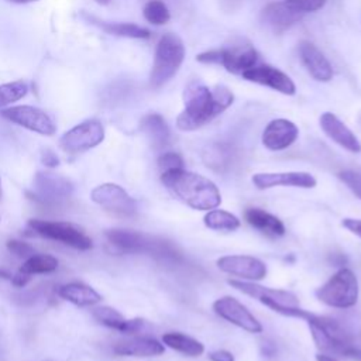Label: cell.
<instances>
[{"mask_svg": "<svg viewBox=\"0 0 361 361\" xmlns=\"http://www.w3.org/2000/svg\"><path fill=\"white\" fill-rule=\"evenodd\" d=\"M234 102L231 90L223 85L209 89L202 83H190L183 93L185 107L176 118L180 131H195L210 123Z\"/></svg>", "mask_w": 361, "mask_h": 361, "instance_id": "obj_1", "label": "cell"}, {"mask_svg": "<svg viewBox=\"0 0 361 361\" xmlns=\"http://www.w3.org/2000/svg\"><path fill=\"white\" fill-rule=\"evenodd\" d=\"M161 182L178 200L195 210L217 209L221 203V193L213 180L185 168L162 172Z\"/></svg>", "mask_w": 361, "mask_h": 361, "instance_id": "obj_2", "label": "cell"}, {"mask_svg": "<svg viewBox=\"0 0 361 361\" xmlns=\"http://www.w3.org/2000/svg\"><path fill=\"white\" fill-rule=\"evenodd\" d=\"M227 283L231 288L257 299L259 303L265 305L272 312L279 313L282 316L307 320L313 314V313L302 309L299 306L298 296L289 290L268 288V286H262L259 283L243 281V279H228Z\"/></svg>", "mask_w": 361, "mask_h": 361, "instance_id": "obj_3", "label": "cell"}, {"mask_svg": "<svg viewBox=\"0 0 361 361\" xmlns=\"http://www.w3.org/2000/svg\"><path fill=\"white\" fill-rule=\"evenodd\" d=\"M316 347L326 355L350 357L355 345L351 334L336 319L312 314L307 320Z\"/></svg>", "mask_w": 361, "mask_h": 361, "instance_id": "obj_4", "label": "cell"}, {"mask_svg": "<svg viewBox=\"0 0 361 361\" xmlns=\"http://www.w3.org/2000/svg\"><path fill=\"white\" fill-rule=\"evenodd\" d=\"M185 58V45L182 39L173 34L166 32L158 41L154 63L149 75V86L154 89L165 85L179 71Z\"/></svg>", "mask_w": 361, "mask_h": 361, "instance_id": "obj_5", "label": "cell"}, {"mask_svg": "<svg viewBox=\"0 0 361 361\" xmlns=\"http://www.w3.org/2000/svg\"><path fill=\"white\" fill-rule=\"evenodd\" d=\"M358 279L350 268H340L320 288L316 289V298L336 309H348L358 302Z\"/></svg>", "mask_w": 361, "mask_h": 361, "instance_id": "obj_6", "label": "cell"}, {"mask_svg": "<svg viewBox=\"0 0 361 361\" xmlns=\"http://www.w3.org/2000/svg\"><path fill=\"white\" fill-rule=\"evenodd\" d=\"M28 226L35 234L42 235L48 240L59 241L79 251H87L93 247L90 237H87L76 226L66 221H48L41 219H30Z\"/></svg>", "mask_w": 361, "mask_h": 361, "instance_id": "obj_7", "label": "cell"}, {"mask_svg": "<svg viewBox=\"0 0 361 361\" xmlns=\"http://www.w3.org/2000/svg\"><path fill=\"white\" fill-rule=\"evenodd\" d=\"M197 62L202 63H217L223 65L228 72L243 75L245 71L251 69L257 65L258 54L257 51L250 47L244 45L240 48H223V49H213L196 56Z\"/></svg>", "mask_w": 361, "mask_h": 361, "instance_id": "obj_8", "label": "cell"}, {"mask_svg": "<svg viewBox=\"0 0 361 361\" xmlns=\"http://www.w3.org/2000/svg\"><path fill=\"white\" fill-rule=\"evenodd\" d=\"M104 140V127L99 120H86L68 130L59 140V147L69 154L85 152Z\"/></svg>", "mask_w": 361, "mask_h": 361, "instance_id": "obj_9", "label": "cell"}, {"mask_svg": "<svg viewBox=\"0 0 361 361\" xmlns=\"http://www.w3.org/2000/svg\"><path fill=\"white\" fill-rule=\"evenodd\" d=\"M90 199L107 212L120 217H131L137 213L135 200L117 183L107 182L96 186L90 192Z\"/></svg>", "mask_w": 361, "mask_h": 361, "instance_id": "obj_10", "label": "cell"}, {"mask_svg": "<svg viewBox=\"0 0 361 361\" xmlns=\"http://www.w3.org/2000/svg\"><path fill=\"white\" fill-rule=\"evenodd\" d=\"M0 113L6 120L41 135L49 137L56 131L54 120L44 110L34 106H14L4 109Z\"/></svg>", "mask_w": 361, "mask_h": 361, "instance_id": "obj_11", "label": "cell"}, {"mask_svg": "<svg viewBox=\"0 0 361 361\" xmlns=\"http://www.w3.org/2000/svg\"><path fill=\"white\" fill-rule=\"evenodd\" d=\"M212 307L217 316L248 333L258 334L264 330L261 322L233 296H221L216 299Z\"/></svg>", "mask_w": 361, "mask_h": 361, "instance_id": "obj_12", "label": "cell"}, {"mask_svg": "<svg viewBox=\"0 0 361 361\" xmlns=\"http://www.w3.org/2000/svg\"><path fill=\"white\" fill-rule=\"evenodd\" d=\"M217 268L221 272H226L233 276H238L241 279L257 282L267 276V265L259 258H255L252 255H224L220 257L217 261Z\"/></svg>", "mask_w": 361, "mask_h": 361, "instance_id": "obj_13", "label": "cell"}, {"mask_svg": "<svg viewBox=\"0 0 361 361\" xmlns=\"http://www.w3.org/2000/svg\"><path fill=\"white\" fill-rule=\"evenodd\" d=\"M73 192V183L61 175L52 172H37L34 176L32 197L42 203H56L69 197Z\"/></svg>", "mask_w": 361, "mask_h": 361, "instance_id": "obj_14", "label": "cell"}, {"mask_svg": "<svg viewBox=\"0 0 361 361\" xmlns=\"http://www.w3.org/2000/svg\"><path fill=\"white\" fill-rule=\"evenodd\" d=\"M104 235L107 241L121 252L148 254V255L152 254L157 244V238H158L135 230H126V228H110L104 233Z\"/></svg>", "mask_w": 361, "mask_h": 361, "instance_id": "obj_15", "label": "cell"}, {"mask_svg": "<svg viewBox=\"0 0 361 361\" xmlns=\"http://www.w3.org/2000/svg\"><path fill=\"white\" fill-rule=\"evenodd\" d=\"M252 185L258 190H265L276 186H290L312 189L317 185L316 178L309 172L289 171V172H259L254 173L251 178Z\"/></svg>", "mask_w": 361, "mask_h": 361, "instance_id": "obj_16", "label": "cell"}, {"mask_svg": "<svg viewBox=\"0 0 361 361\" xmlns=\"http://www.w3.org/2000/svg\"><path fill=\"white\" fill-rule=\"evenodd\" d=\"M241 76L250 82L268 86L288 96L295 94V90H296L292 79L286 73H283L282 71L271 65H259V66L255 65L251 69L245 71Z\"/></svg>", "mask_w": 361, "mask_h": 361, "instance_id": "obj_17", "label": "cell"}, {"mask_svg": "<svg viewBox=\"0 0 361 361\" xmlns=\"http://www.w3.org/2000/svg\"><path fill=\"white\" fill-rule=\"evenodd\" d=\"M298 135L299 130L295 123L286 118H275L264 128L261 141L271 151H282L290 147L298 140Z\"/></svg>", "mask_w": 361, "mask_h": 361, "instance_id": "obj_18", "label": "cell"}, {"mask_svg": "<svg viewBox=\"0 0 361 361\" xmlns=\"http://www.w3.org/2000/svg\"><path fill=\"white\" fill-rule=\"evenodd\" d=\"M320 127L323 133L336 144L343 147L344 149L358 154L361 152V142L355 137V134L333 113H323L319 118Z\"/></svg>", "mask_w": 361, "mask_h": 361, "instance_id": "obj_19", "label": "cell"}, {"mask_svg": "<svg viewBox=\"0 0 361 361\" xmlns=\"http://www.w3.org/2000/svg\"><path fill=\"white\" fill-rule=\"evenodd\" d=\"M299 55L302 63L313 79L319 82H329L333 78V68L330 62L316 45L307 41L300 42Z\"/></svg>", "mask_w": 361, "mask_h": 361, "instance_id": "obj_20", "label": "cell"}, {"mask_svg": "<svg viewBox=\"0 0 361 361\" xmlns=\"http://www.w3.org/2000/svg\"><path fill=\"white\" fill-rule=\"evenodd\" d=\"M164 351V344L152 337H130L113 344V353L124 357H154Z\"/></svg>", "mask_w": 361, "mask_h": 361, "instance_id": "obj_21", "label": "cell"}, {"mask_svg": "<svg viewBox=\"0 0 361 361\" xmlns=\"http://www.w3.org/2000/svg\"><path fill=\"white\" fill-rule=\"evenodd\" d=\"M92 314L103 326H107V327L114 329L124 334H135L144 326L142 319H140V317L126 319L118 310H116L114 307H110V306L96 307V309H93Z\"/></svg>", "mask_w": 361, "mask_h": 361, "instance_id": "obj_22", "label": "cell"}, {"mask_svg": "<svg viewBox=\"0 0 361 361\" xmlns=\"http://www.w3.org/2000/svg\"><path fill=\"white\" fill-rule=\"evenodd\" d=\"M244 220L268 237H282L286 233L285 224L276 216L259 207H248L244 212Z\"/></svg>", "mask_w": 361, "mask_h": 361, "instance_id": "obj_23", "label": "cell"}, {"mask_svg": "<svg viewBox=\"0 0 361 361\" xmlns=\"http://www.w3.org/2000/svg\"><path fill=\"white\" fill-rule=\"evenodd\" d=\"M302 17L300 13L292 10L285 1L269 3L261 14L262 21L269 25L274 31H283L292 24L299 21Z\"/></svg>", "mask_w": 361, "mask_h": 361, "instance_id": "obj_24", "label": "cell"}, {"mask_svg": "<svg viewBox=\"0 0 361 361\" xmlns=\"http://www.w3.org/2000/svg\"><path fill=\"white\" fill-rule=\"evenodd\" d=\"M58 296L76 306H93L102 300V296L89 285L82 282H71L58 288Z\"/></svg>", "mask_w": 361, "mask_h": 361, "instance_id": "obj_25", "label": "cell"}, {"mask_svg": "<svg viewBox=\"0 0 361 361\" xmlns=\"http://www.w3.org/2000/svg\"><path fill=\"white\" fill-rule=\"evenodd\" d=\"M141 130L148 137L154 148H164L168 145L171 138V131L164 120V117L158 113H149L141 120Z\"/></svg>", "mask_w": 361, "mask_h": 361, "instance_id": "obj_26", "label": "cell"}, {"mask_svg": "<svg viewBox=\"0 0 361 361\" xmlns=\"http://www.w3.org/2000/svg\"><path fill=\"white\" fill-rule=\"evenodd\" d=\"M162 343L166 347L188 357H199L204 353V345L199 340L179 331L165 333L162 336Z\"/></svg>", "mask_w": 361, "mask_h": 361, "instance_id": "obj_27", "label": "cell"}, {"mask_svg": "<svg viewBox=\"0 0 361 361\" xmlns=\"http://www.w3.org/2000/svg\"><path fill=\"white\" fill-rule=\"evenodd\" d=\"M203 161L213 171L226 172L234 162L233 148L227 144H212L203 151Z\"/></svg>", "mask_w": 361, "mask_h": 361, "instance_id": "obj_28", "label": "cell"}, {"mask_svg": "<svg viewBox=\"0 0 361 361\" xmlns=\"http://www.w3.org/2000/svg\"><path fill=\"white\" fill-rule=\"evenodd\" d=\"M203 223L207 228L216 231H235L241 226V220L235 214L221 209L207 210Z\"/></svg>", "mask_w": 361, "mask_h": 361, "instance_id": "obj_29", "label": "cell"}, {"mask_svg": "<svg viewBox=\"0 0 361 361\" xmlns=\"http://www.w3.org/2000/svg\"><path fill=\"white\" fill-rule=\"evenodd\" d=\"M58 268V259L49 254H34L25 259L20 267V271L35 275V274H49Z\"/></svg>", "mask_w": 361, "mask_h": 361, "instance_id": "obj_30", "label": "cell"}, {"mask_svg": "<svg viewBox=\"0 0 361 361\" xmlns=\"http://www.w3.org/2000/svg\"><path fill=\"white\" fill-rule=\"evenodd\" d=\"M99 25L109 34L126 37V38L145 39V38H149V35H151L147 28L140 27L133 23H102Z\"/></svg>", "mask_w": 361, "mask_h": 361, "instance_id": "obj_31", "label": "cell"}, {"mask_svg": "<svg viewBox=\"0 0 361 361\" xmlns=\"http://www.w3.org/2000/svg\"><path fill=\"white\" fill-rule=\"evenodd\" d=\"M28 93V85L24 80H14L0 85V109L8 106Z\"/></svg>", "mask_w": 361, "mask_h": 361, "instance_id": "obj_32", "label": "cell"}, {"mask_svg": "<svg viewBox=\"0 0 361 361\" xmlns=\"http://www.w3.org/2000/svg\"><path fill=\"white\" fill-rule=\"evenodd\" d=\"M145 20L154 25H162L169 21L171 14L168 7L161 0H149L142 10Z\"/></svg>", "mask_w": 361, "mask_h": 361, "instance_id": "obj_33", "label": "cell"}, {"mask_svg": "<svg viewBox=\"0 0 361 361\" xmlns=\"http://www.w3.org/2000/svg\"><path fill=\"white\" fill-rule=\"evenodd\" d=\"M338 179L357 196L361 199V172L345 169L338 172Z\"/></svg>", "mask_w": 361, "mask_h": 361, "instance_id": "obj_34", "label": "cell"}, {"mask_svg": "<svg viewBox=\"0 0 361 361\" xmlns=\"http://www.w3.org/2000/svg\"><path fill=\"white\" fill-rule=\"evenodd\" d=\"M292 10L303 14V13H312L320 10L326 0H283Z\"/></svg>", "mask_w": 361, "mask_h": 361, "instance_id": "obj_35", "label": "cell"}, {"mask_svg": "<svg viewBox=\"0 0 361 361\" xmlns=\"http://www.w3.org/2000/svg\"><path fill=\"white\" fill-rule=\"evenodd\" d=\"M158 166L161 172H165L169 169H180L183 168V158L178 152H164L158 158Z\"/></svg>", "mask_w": 361, "mask_h": 361, "instance_id": "obj_36", "label": "cell"}, {"mask_svg": "<svg viewBox=\"0 0 361 361\" xmlns=\"http://www.w3.org/2000/svg\"><path fill=\"white\" fill-rule=\"evenodd\" d=\"M6 247L13 255H16L18 258H28V257L35 254L34 247L31 244L25 243V241H21V240H8L6 243Z\"/></svg>", "mask_w": 361, "mask_h": 361, "instance_id": "obj_37", "label": "cell"}, {"mask_svg": "<svg viewBox=\"0 0 361 361\" xmlns=\"http://www.w3.org/2000/svg\"><path fill=\"white\" fill-rule=\"evenodd\" d=\"M41 162L47 168H56L59 165V158L52 149L47 148V149H42V152H41Z\"/></svg>", "mask_w": 361, "mask_h": 361, "instance_id": "obj_38", "label": "cell"}, {"mask_svg": "<svg viewBox=\"0 0 361 361\" xmlns=\"http://www.w3.org/2000/svg\"><path fill=\"white\" fill-rule=\"evenodd\" d=\"M10 281H11V283H13L16 288H24V286H27V285L30 283L31 275H30V274H25V272H23V271L18 269L16 274L11 275Z\"/></svg>", "mask_w": 361, "mask_h": 361, "instance_id": "obj_39", "label": "cell"}, {"mask_svg": "<svg viewBox=\"0 0 361 361\" xmlns=\"http://www.w3.org/2000/svg\"><path fill=\"white\" fill-rule=\"evenodd\" d=\"M341 226L361 238V220L360 219H350V217L343 219Z\"/></svg>", "mask_w": 361, "mask_h": 361, "instance_id": "obj_40", "label": "cell"}, {"mask_svg": "<svg viewBox=\"0 0 361 361\" xmlns=\"http://www.w3.org/2000/svg\"><path fill=\"white\" fill-rule=\"evenodd\" d=\"M209 360L210 361H234V355L227 350H216L209 354Z\"/></svg>", "mask_w": 361, "mask_h": 361, "instance_id": "obj_41", "label": "cell"}, {"mask_svg": "<svg viewBox=\"0 0 361 361\" xmlns=\"http://www.w3.org/2000/svg\"><path fill=\"white\" fill-rule=\"evenodd\" d=\"M261 351H262V354L264 355H267V357H272L274 354H275V351H276V348H275V345L274 344H271V343H262V345H261Z\"/></svg>", "mask_w": 361, "mask_h": 361, "instance_id": "obj_42", "label": "cell"}, {"mask_svg": "<svg viewBox=\"0 0 361 361\" xmlns=\"http://www.w3.org/2000/svg\"><path fill=\"white\" fill-rule=\"evenodd\" d=\"M316 361H337L334 357H331V355H326V354H322V353H319L317 355H316Z\"/></svg>", "mask_w": 361, "mask_h": 361, "instance_id": "obj_43", "label": "cell"}, {"mask_svg": "<svg viewBox=\"0 0 361 361\" xmlns=\"http://www.w3.org/2000/svg\"><path fill=\"white\" fill-rule=\"evenodd\" d=\"M348 358H353V360H357V361H361V350L360 348H354V351L350 354Z\"/></svg>", "mask_w": 361, "mask_h": 361, "instance_id": "obj_44", "label": "cell"}, {"mask_svg": "<svg viewBox=\"0 0 361 361\" xmlns=\"http://www.w3.org/2000/svg\"><path fill=\"white\" fill-rule=\"evenodd\" d=\"M0 278L1 279H10L11 278V274L8 271H6L4 268H0Z\"/></svg>", "mask_w": 361, "mask_h": 361, "instance_id": "obj_45", "label": "cell"}, {"mask_svg": "<svg viewBox=\"0 0 361 361\" xmlns=\"http://www.w3.org/2000/svg\"><path fill=\"white\" fill-rule=\"evenodd\" d=\"M13 3H18V4H25V3H31V1H38V0H8Z\"/></svg>", "mask_w": 361, "mask_h": 361, "instance_id": "obj_46", "label": "cell"}, {"mask_svg": "<svg viewBox=\"0 0 361 361\" xmlns=\"http://www.w3.org/2000/svg\"><path fill=\"white\" fill-rule=\"evenodd\" d=\"M97 3H100V4H109L110 3V0H96Z\"/></svg>", "mask_w": 361, "mask_h": 361, "instance_id": "obj_47", "label": "cell"}, {"mask_svg": "<svg viewBox=\"0 0 361 361\" xmlns=\"http://www.w3.org/2000/svg\"><path fill=\"white\" fill-rule=\"evenodd\" d=\"M0 197H1V180H0Z\"/></svg>", "mask_w": 361, "mask_h": 361, "instance_id": "obj_48", "label": "cell"}]
</instances>
